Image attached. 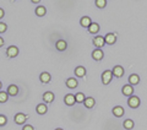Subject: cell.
Returning a JSON list of instances; mask_svg holds the SVG:
<instances>
[{
    "label": "cell",
    "instance_id": "cell-1",
    "mask_svg": "<svg viewBox=\"0 0 147 130\" xmlns=\"http://www.w3.org/2000/svg\"><path fill=\"white\" fill-rule=\"evenodd\" d=\"M140 104H141V101H140V98L137 96H130L127 98V106L130 107V108H132V109H136V108H139L140 107Z\"/></svg>",
    "mask_w": 147,
    "mask_h": 130
},
{
    "label": "cell",
    "instance_id": "cell-2",
    "mask_svg": "<svg viewBox=\"0 0 147 130\" xmlns=\"http://www.w3.org/2000/svg\"><path fill=\"white\" fill-rule=\"evenodd\" d=\"M100 79H102L103 85H109L110 81H112V79H113V72H112V70H105V71H103Z\"/></svg>",
    "mask_w": 147,
    "mask_h": 130
},
{
    "label": "cell",
    "instance_id": "cell-3",
    "mask_svg": "<svg viewBox=\"0 0 147 130\" xmlns=\"http://www.w3.org/2000/svg\"><path fill=\"white\" fill-rule=\"evenodd\" d=\"M104 44H105L104 37H102V36H96L94 38H93V45L97 49H102L104 47Z\"/></svg>",
    "mask_w": 147,
    "mask_h": 130
},
{
    "label": "cell",
    "instance_id": "cell-4",
    "mask_svg": "<svg viewBox=\"0 0 147 130\" xmlns=\"http://www.w3.org/2000/svg\"><path fill=\"white\" fill-rule=\"evenodd\" d=\"M6 55L9 58H16L18 55V48L16 47V45H10V47H7Z\"/></svg>",
    "mask_w": 147,
    "mask_h": 130
},
{
    "label": "cell",
    "instance_id": "cell-5",
    "mask_svg": "<svg viewBox=\"0 0 147 130\" xmlns=\"http://www.w3.org/2000/svg\"><path fill=\"white\" fill-rule=\"evenodd\" d=\"M27 118H28V115H26L24 113H17L15 115V118H13V120H15V123L17 125H22V124H25V122L27 120Z\"/></svg>",
    "mask_w": 147,
    "mask_h": 130
},
{
    "label": "cell",
    "instance_id": "cell-6",
    "mask_svg": "<svg viewBox=\"0 0 147 130\" xmlns=\"http://www.w3.org/2000/svg\"><path fill=\"white\" fill-rule=\"evenodd\" d=\"M104 42L105 44H114L117 42V33H107L104 36Z\"/></svg>",
    "mask_w": 147,
    "mask_h": 130
},
{
    "label": "cell",
    "instance_id": "cell-7",
    "mask_svg": "<svg viewBox=\"0 0 147 130\" xmlns=\"http://www.w3.org/2000/svg\"><path fill=\"white\" fill-rule=\"evenodd\" d=\"M92 58H93V60H96V62H100L103 58H104V53L102 49H94L93 52H92Z\"/></svg>",
    "mask_w": 147,
    "mask_h": 130
},
{
    "label": "cell",
    "instance_id": "cell-8",
    "mask_svg": "<svg viewBox=\"0 0 147 130\" xmlns=\"http://www.w3.org/2000/svg\"><path fill=\"white\" fill-rule=\"evenodd\" d=\"M112 72H113V76H115L117 79H119V77H121L124 75V72H125V71H124L123 66H120V65H115V66L113 68Z\"/></svg>",
    "mask_w": 147,
    "mask_h": 130
},
{
    "label": "cell",
    "instance_id": "cell-9",
    "mask_svg": "<svg viewBox=\"0 0 147 130\" xmlns=\"http://www.w3.org/2000/svg\"><path fill=\"white\" fill-rule=\"evenodd\" d=\"M121 92H123L124 96H126L129 98L130 96L134 95V87H132L131 85H124L123 89H121Z\"/></svg>",
    "mask_w": 147,
    "mask_h": 130
},
{
    "label": "cell",
    "instance_id": "cell-10",
    "mask_svg": "<svg viewBox=\"0 0 147 130\" xmlns=\"http://www.w3.org/2000/svg\"><path fill=\"white\" fill-rule=\"evenodd\" d=\"M64 102H65V104L69 106V107H71L76 103V101H75V95H71V93H67L65 97H64Z\"/></svg>",
    "mask_w": 147,
    "mask_h": 130
},
{
    "label": "cell",
    "instance_id": "cell-11",
    "mask_svg": "<svg viewBox=\"0 0 147 130\" xmlns=\"http://www.w3.org/2000/svg\"><path fill=\"white\" fill-rule=\"evenodd\" d=\"M55 48H57L59 52H64V50H66L67 48V43H66V41H64V39H59L57 43H55Z\"/></svg>",
    "mask_w": 147,
    "mask_h": 130
},
{
    "label": "cell",
    "instance_id": "cell-12",
    "mask_svg": "<svg viewBox=\"0 0 147 130\" xmlns=\"http://www.w3.org/2000/svg\"><path fill=\"white\" fill-rule=\"evenodd\" d=\"M55 98V96L53 92H50V91H47V92H44V95H43V101H44V103H52V102L54 101Z\"/></svg>",
    "mask_w": 147,
    "mask_h": 130
},
{
    "label": "cell",
    "instance_id": "cell-13",
    "mask_svg": "<svg viewBox=\"0 0 147 130\" xmlns=\"http://www.w3.org/2000/svg\"><path fill=\"white\" fill-rule=\"evenodd\" d=\"M80 25L84 27V28H88V27L92 25V20H91V17L88 16H84V17H81V20H80Z\"/></svg>",
    "mask_w": 147,
    "mask_h": 130
},
{
    "label": "cell",
    "instance_id": "cell-14",
    "mask_svg": "<svg viewBox=\"0 0 147 130\" xmlns=\"http://www.w3.org/2000/svg\"><path fill=\"white\" fill-rule=\"evenodd\" d=\"M36 112L38 113L39 115H43L48 112V106L47 104H44V103H39L38 106L36 107Z\"/></svg>",
    "mask_w": 147,
    "mask_h": 130
},
{
    "label": "cell",
    "instance_id": "cell-15",
    "mask_svg": "<svg viewBox=\"0 0 147 130\" xmlns=\"http://www.w3.org/2000/svg\"><path fill=\"white\" fill-rule=\"evenodd\" d=\"M124 113H125V110H124L123 107L120 106H115L113 108V114H114V117H117V118H120L124 115Z\"/></svg>",
    "mask_w": 147,
    "mask_h": 130
},
{
    "label": "cell",
    "instance_id": "cell-16",
    "mask_svg": "<svg viewBox=\"0 0 147 130\" xmlns=\"http://www.w3.org/2000/svg\"><path fill=\"white\" fill-rule=\"evenodd\" d=\"M139 82H140V76L137 74H131L129 76V85H131L132 87H134V85H137Z\"/></svg>",
    "mask_w": 147,
    "mask_h": 130
},
{
    "label": "cell",
    "instance_id": "cell-17",
    "mask_svg": "<svg viewBox=\"0 0 147 130\" xmlns=\"http://www.w3.org/2000/svg\"><path fill=\"white\" fill-rule=\"evenodd\" d=\"M50 80H52V76H50L49 72L43 71V72L39 75V81L42 82V83H48V82H50Z\"/></svg>",
    "mask_w": 147,
    "mask_h": 130
},
{
    "label": "cell",
    "instance_id": "cell-18",
    "mask_svg": "<svg viewBox=\"0 0 147 130\" xmlns=\"http://www.w3.org/2000/svg\"><path fill=\"white\" fill-rule=\"evenodd\" d=\"M84 104H85L86 108L91 109V108H93V107L96 106V101H94L93 97H86V100H85V102H84Z\"/></svg>",
    "mask_w": 147,
    "mask_h": 130
},
{
    "label": "cell",
    "instance_id": "cell-19",
    "mask_svg": "<svg viewBox=\"0 0 147 130\" xmlns=\"http://www.w3.org/2000/svg\"><path fill=\"white\" fill-rule=\"evenodd\" d=\"M7 95L9 96H12V97H15V96H17L18 95V87L16 86V85H10L7 87Z\"/></svg>",
    "mask_w": 147,
    "mask_h": 130
},
{
    "label": "cell",
    "instance_id": "cell-20",
    "mask_svg": "<svg viewBox=\"0 0 147 130\" xmlns=\"http://www.w3.org/2000/svg\"><path fill=\"white\" fill-rule=\"evenodd\" d=\"M87 30H88V32H90L91 35H97L98 32H99V25L96 24V22H92V25Z\"/></svg>",
    "mask_w": 147,
    "mask_h": 130
},
{
    "label": "cell",
    "instance_id": "cell-21",
    "mask_svg": "<svg viewBox=\"0 0 147 130\" xmlns=\"http://www.w3.org/2000/svg\"><path fill=\"white\" fill-rule=\"evenodd\" d=\"M75 75L77 77H85V75H86V69H85V66H76V69H75Z\"/></svg>",
    "mask_w": 147,
    "mask_h": 130
},
{
    "label": "cell",
    "instance_id": "cell-22",
    "mask_svg": "<svg viewBox=\"0 0 147 130\" xmlns=\"http://www.w3.org/2000/svg\"><path fill=\"white\" fill-rule=\"evenodd\" d=\"M45 14H47V9H45V6L39 5V6H37V7H36V15L38 16V17L44 16Z\"/></svg>",
    "mask_w": 147,
    "mask_h": 130
},
{
    "label": "cell",
    "instance_id": "cell-23",
    "mask_svg": "<svg viewBox=\"0 0 147 130\" xmlns=\"http://www.w3.org/2000/svg\"><path fill=\"white\" fill-rule=\"evenodd\" d=\"M77 85H79V83H77L76 79L70 77V79H67V80H66V86L69 87V89H76Z\"/></svg>",
    "mask_w": 147,
    "mask_h": 130
},
{
    "label": "cell",
    "instance_id": "cell-24",
    "mask_svg": "<svg viewBox=\"0 0 147 130\" xmlns=\"http://www.w3.org/2000/svg\"><path fill=\"white\" fill-rule=\"evenodd\" d=\"M123 127L125 128L126 130H131V129H134L135 123H134V120H131V119H126L125 122L123 123Z\"/></svg>",
    "mask_w": 147,
    "mask_h": 130
},
{
    "label": "cell",
    "instance_id": "cell-25",
    "mask_svg": "<svg viewBox=\"0 0 147 130\" xmlns=\"http://www.w3.org/2000/svg\"><path fill=\"white\" fill-rule=\"evenodd\" d=\"M86 100V96L82 93V92H77V93L75 95V101H76V103H84Z\"/></svg>",
    "mask_w": 147,
    "mask_h": 130
},
{
    "label": "cell",
    "instance_id": "cell-26",
    "mask_svg": "<svg viewBox=\"0 0 147 130\" xmlns=\"http://www.w3.org/2000/svg\"><path fill=\"white\" fill-rule=\"evenodd\" d=\"M9 100V95L5 91H0V103H5Z\"/></svg>",
    "mask_w": 147,
    "mask_h": 130
},
{
    "label": "cell",
    "instance_id": "cell-27",
    "mask_svg": "<svg viewBox=\"0 0 147 130\" xmlns=\"http://www.w3.org/2000/svg\"><path fill=\"white\" fill-rule=\"evenodd\" d=\"M94 5L98 9H104L105 6H107V0H96Z\"/></svg>",
    "mask_w": 147,
    "mask_h": 130
},
{
    "label": "cell",
    "instance_id": "cell-28",
    "mask_svg": "<svg viewBox=\"0 0 147 130\" xmlns=\"http://www.w3.org/2000/svg\"><path fill=\"white\" fill-rule=\"evenodd\" d=\"M7 123V118L5 117V115L0 114V127H4V125H6Z\"/></svg>",
    "mask_w": 147,
    "mask_h": 130
},
{
    "label": "cell",
    "instance_id": "cell-29",
    "mask_svg": "<svg viewBox=\"0 0 147 130\" xmlns=\"http://www.w3.org/2000/svg\"><path fill=\"white\" fill-rule=\"evenodd\" d=\"M7 30V25L5 22H0V33H5Z\"/></svg>",
    "mask_w": 147,
    "mask_h": 130
},
{
    "label": "cell",
    "instance_id": "cell-30",
    "mask_svg": "<svg viewBox=\"0 0 147 130\" xmlns=\"http://www.w3.org/2000/svg\"><path fill=\"white\" fill-rule=\"evenodd\" d=\"M22 130H34V128L32 127V125H30V124H26V125L22 127Z\"/></svg>",
    "mask_w": 147,
    "mask_h": 130
},
{
    "label": "cell",
    "instance_id": "cell-31",
    "mask_svg": "<svg viewBox=\"0 0 147 130\" xmlns=\"http://www.w3.org/2000/svg\"><path fill=\"white\" fill-rule=\"evenodd\" d=\"M4 16H5V11H4V9H3V7H0V20H1Z\"/></svg>",
    "mask_w": 147,
    "mask_h": 130
},
{
    "label": "cell",
    "instance_id": "cell-32",
    "mask_svg": "<svg viewBox=\"0 0 147 130\" xmlns=\"http://www.w3.org/2000/svg\"><path fill=\"white\" fill-rule=\"evenodd\" d=\"M3 45H4V38H3L1 36H0V48H1Z\"/></svg>",
    "mask_w": 147,
    "mask_h": 130
},
{
    "label": "cell",
    "instance_id": "cell-33",
    "mask_svg": "<svg viewBox=\"0 0 147 130\" xmlns=\"http://www.w3.org/2000/svg\"><path fill=\"white\" fill-rule=\"evenodd\" d=\"M32 3H33V4H38L39 0H32Z\"/></svg>",
    "mask_w": 147,
    "mask_h": 130
},
{
    "label": "cell",
    "instance_id": "cell-34",
    "mask_svg": "<svg viewBox=\"0 0 147 130\" xmlns=\"http://www.w3.org/2000/svg\"><path fill=\"white\" fill-rule=\"evenodd\" d=\"M1 87H3V83H1V81H0V91H1Z\"/></svg>",
    "mask_w": 147,
    "mask_h": 130
},
{
    "label": "cell",
    "instance_id": "cell-35",
    "mask_svg": "<svg viewBox=\"0 0 147 130\" xmlns=\"http://www.w3.org/2000/svg\"><path fill=\"white\" fill-rule=\"evenodd\" d=\"M55 130H63V129H60V128H58V129H55Z\"/></svg>",
    "mask_w": 147,
    "mask_h": 130
}]
</instances>
